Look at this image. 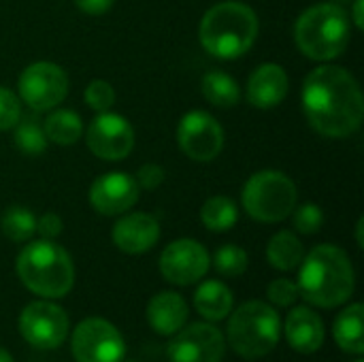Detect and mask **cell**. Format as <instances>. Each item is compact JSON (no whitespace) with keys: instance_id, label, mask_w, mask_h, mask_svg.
Listing matches in <instances>:
<instances>
[{"instance_id":"d590c367","label":"cell","mask_w":364,"mask_h":362,"mask_svg":"<svg viewBox=\"0 0 364 362\" xmlns=\"http://www.w3.org/2000/svg\"><path fill=\"white\" fill-rule=\"evenodd\" d=\"M363 6H364V0H354V23H356V28H358V30H363L364 28Z\"/></svg>"},{"instance_id":"603a6c76","label":"cell","mask_w":364,"mask_h":362,"mask_svg":"<svg viewBox=\"0 0 364 362\" xmlns=\"http://www.w3.org/2000/svg\"><path fill=\"white\" fill-rule=\"evenodd\" d=\"M203 96L218 109H232L241 100V87L230 75L211 70L203 77Z\"/></svg>"},{"instance_id":"4fadbf2b","label":"cell","mask_w":364,"mask_h":362,"mask_svg":"<svg viewBox=\"0 0 364 362\" xmlns=\"http://www.w3.org/2000/svg\"><path fill=\"white\" fill-rule=\"evenodd\" d=\"M209 265V252L194 239H177L168 243L160 256V273L175 286H190L200 282L207 275Z\"/></svg>"},{"instance_id":"30bf717a","label":"cell","mask_w":364,"mask_h":362,"mask_svg":"<svg viewBox=\"0 0 364 362\" xmlns=\"http://www.w3.org/2000/svg\"><path fill=\"white\" fill-rule=\"evenodd\" d=\"M19 335L36 350H55L68 335V316L55 303L34 301L19 314Z\"/></svg>"},{"instance_id":"7a4b0ae2","label":"cell","mask_w":364,"mask_h":362,"mask_svg":"<svg viewBox=\"0 0 364 362\" xmlns=\"http://www.w3.org/2000/svg\"><path fill=\"white\" fill-rule=\"evenodd\" d=\"M299 294L322 309H333L354 294V267L348 254L337 245H318L301 260Z\"/></svg>"},{"instance_id":"5b68a950","label":"cell","mask_w":364,"mask_h":362,"mask_svg":"<svg viewBox=\"0 0 364 362\" xmlns=\"http://www.w3.org/2000/svg\"><path fill=\"white\" fill-rule=\"evenodd\" d=\"M352 36L348 13L339 4L322 2L307 9L294 26V41L299 49L318 62H331L339 58Z\"/></svg>"},{"instance_id":"1f68e13d","label":"cell","mask_w":364,"mask_h":362,"mask_svg":"<svg viewBox=\"0 0 364 362\" xmlns=\"http://www.w3.org/2000/svg\"><path fill=\"white\" fill-rule=\"evenodd\" d=\"M21 119V102L19 98L0 85V130L15 128V124Z\"/></svg>"},{"instance_id":"484cf974","label":"cell","mask_w":364,"mask_h":362,"mask_svg":"<svg viewBox=\"0 0 364 362\" xmlns=\"http://www.w3.org/2000/svg\"><path fill=\"white\" fill-rule=\"evenodd\" d=\"M0 228L2 235L15 243H23L30 241L36 233V218L30 209L21 207V205H13L9 207L2 218H0Z\"/></svg>"},{"instance_id":"83f0119b","label":"cell","mask_w":364,"mask_h":362,"mask_svg":"<svg viewBox=\"0 0 364 362\" xmlns=\"http://www.w3.org/2000/svg\"><path fill=\"white\" fill-rule=\"evenodd\" d=\"M247 252L239 245H222L213 256V267L226 277H239L247 271Z\"/></svg>"},{"instance_id":"e575fe53","label":"cell","mask_w":364,"mask_h":362,"mask_svg":"<svg viewBox=\"0 0 364 362\" xmlns=\"http://www.w3.org/2000/svg\"><path fill=\"white\" fill-rule=\"evenodd\" d=\"M115 0H75V4L87 15H102L113 6Z\"/></svg>"},{"instance_id":"f1b7e54d","label":"cell","mask_w":364,"mask_h":362,"mask_svg":"<svg viewBox=\"0 0 364 362\" xmlns=\"http://www.w3.org/2000/svg\"><path fill=\"white\" fill-rule=\"evenodd\" d=\"M294 228L303 235H316L324 224V211L316 203H305L301 207H294L292 211Z\"/></svg>"},{"instance_id":"e0dca14e","label":"cell","mask_w":364,"mask_h":362,"mask_svg":"<svg viewBox=\"0 0 364 362\" xmlns=\"http://www.w3.org/2000/svg\"><path fill=\"white\" fill-rule=\"evenodd\" d=\"M290 81L279 64H260L247 81V100L256 109H273L288 94Z\"/></svg>"},{"instance_id":"52a82bcc","label":"cell","mask_w":364,"mask_h":362,"mask_svg":"<svg viewBox=\"0 0 364 362\" xmlns=\"http://www.w3.org/2000/svg\"><path fill=\"white\" fill-rule=\"evenodd\" d=\"M299 201L294 181L282 171H258L254 173L241 192V203L250 218L264 224H275L286 220Z\"/></svg>"},{"instance_id":"ab89813d","label":"cell","mask_w":364,"mask_h":362,"mask_svg":"<svg viewBox=\"0 0 364 362\" xmlns=\"http://www.w3.org/2000/svg\"><path fill=\"white\" fill-rule=\"evenodd\" d=\"M356 362H363V361H356Z\"/></svg>"},{"instance_id":"9a60e30c","label":"cell","mask_w":364,"mask_h":362,"mask_svg":"<svg viewBox=\"0 0 364 362\" xmlns=\"http://www.w3.org/2000/svg\"><path fill=\"white\" fill-rule=\"evenodd\" d=\"M141 188L132 175L113 171L100 175L90 188V205L102 215H119L136 205Z\"/></svg>"},{"instance_id":"74e56055","label":"cell","mask_w":364,"mask_h":362,"mask_svg":"<svg viewBox=\"0 0 364 362\" xmlns=\"http://www.w3.org/2000/svg\"><path fill=\"white\" fill-rule=\"evenodd\" d=\"M0 362H13V356L6 350H2V348H0Z\"/></svg>"},{"instance_id":"d6a6232c","label":"cell","mask_w":364,"mask_h":362,"mask_svg":"<svg viewBox=\"0 0 364 362\" xmlns=\"http://www.w3.org/2000/svg\"><path fill=\"white\" fill-rule=\"evenodd\" d=\"M136 183L139 188L143 190H156L162 181H164V169L158 166V164H143L139 171H136Z\"/></svg>"},{"instance_id":"6da1fadb","label":"cell","mask_w":364,"mask_h":362,"mask_svg":"<svg viewBox=\"0 0 364 362\" xmlns=\"http://www.w3.org/2000/svg\"><path fill=\"white\" fill-rule=\"evenodd\" d=\"M303 109L314 130L343 139L363 124L364 98L354 75L335 64L314 68L303 83Z\"/></svg>"},{"instance_id":"44dd1931","label":"cell","mask_w":364,"mask_h":362,"mask_svg":"<svg viewBox=\"0 0 364 362\" xmlns=\"http://www.w3.org/2000/svg\"><path fill=\"white\" fill-rule=\"evenodd\" d=\"M364 307L363 303L348 305L333 324V335L337 346L354 356L364 354V335H363Z\"/></svg>"},{"instance_id":"2e32d148","label":"cell","mask_w":364,"mask_h":362,"mask_svg":"<svg viewBox=\"0 0 364 362\" xmlns=\"http://www.w3.org/2000/svg\"><path fill=\"white\" fill-rule=\"evenodd\" d=\"M160 239V224L151 213H128L113 226V243L124 254L149 252Z\"/></svg>"},{"instance_id":"836d02e7","label":"cell","mask_w":364,"mask_h":362,"mask_svg":"<svg viewBox=\"0 0 364 362\" xmlns=\"http://www.w3.org/2000/svg\"><path fill=\"white\" fill-rule=\"evenodd\" d=\"M36 233L43 237V239H55L60 233H62V220L58 213H43L38 220H36Z\"/></svg>"},{"instance_id":"ffe728a7","label":"cell","mask_w":364,"mask_h":362,"mask_svg":"<svg viewBox=\"0 0 364 362\" xmlns=\"http://www.w3.org/2000/svg\"><path fill=\"white\" fill-rule=\"evenodd\" d=\"M194 309L209 322H220L232 312V292L218 280L203 282L194 292Z\"/></svg>"},{"instance_id":"d6986e66","label":"cell","mask_w":364,"mask_h":362,"mask_svg":"<svg viewBox=\"0 0 364 362\" xmlns=\"http://www.w3.org/2000/svg\"><path fill=\"white\" fill-rule=\"evenodd\" d=\"M147 322L158 335H175L188 322V305L177 292H160L147 305Z\"/></svg>"},{"instance_id":"8992f818","label":"cell","mask_w":364,"mask_h":362,"mask_svg":"<svg viewBox=\"0 0 364 362\" xmlns=\"http://www.w3.org/2000/svg\"><path fill=\"white\" fill-rule=\"evenodd\" d=\"M228 346L245 361H258L275 350L282 337L277 312L262 301H247L228 320Z\"/></svg>"},{"instance_id":"d4e9b609","label":"cell","mask_w":364,"mask_h":362,"mask_svg":"<svg viewBox=\"0 0 364 362\" xmlns=\"http://www.w3.org/2000/svg\"><path fill=\"white\" fill-rule=\"evenodd\" d=\"M200 220L207 230L226 233L237 224L239 209H237L235 201L228 196H211L205 201V205L200 209Z\"/></svg>"},{"instance_id":"8d00e7d4","label":"cell","mask_w":364,"mask_h":362,"mask_svg":"<svg viewBox=\"0 0 364 362\" xmlns=\"http://www.w3.org/2000/svg\"><path fill=\"white\" fill-rule=\"evenodd\" d=\"M363 226H364V220L360 218L358 220V226H356V241H358V247H363L364 241H363Z\"/></svg>"},{"instance_id":"3957f363","label":"cell","mask_w":364,"mask_h":362,"mask_svg":"<svg viewBox=\"0 0 364 362\" xmlns=\"http://www.w3.org/2000/svg\"><path fill=\"white\" fill-rule=\"evenodd\" d=\"M258 36V17L252 6L226 0L211 6L200 21L203 49L220 60H237L252 49Z\"/></svg>"},{"instance_id":"4316f807","label":"cell","mask_w":364,"mask_h":362,"mask_svg":"<svg viewBox=\"0 0 364 362\" xmlns=\"http://www.w3.org/2000/svg\"><path fill=\"white\" fill-rule=\"evenodd\" d=\"M47 143L45 130L34 117H26L15 124V145L19 151L28 156H41L47 149Z\"/></svg>"},{"instance_id":"ac0fdd59","label":"cell","mask_w":364,"mask_h":362,"mask_svg":"<svg viewBox=\"0 0 364 362\" xmlns=\"http://www.w3.org/2000/svg\"><path fill=\"white\" fill-rule=\"evenodd\" d=\"M324 322L309 307H294L286 318V339L292 350L314 354L324 346Z\"/></svg>"},{"instance_id":"277c9868","label":"cell","mask_w":364,"mask_h":362,"mask_svg":"<svg viewBox=\"0 0 364 362\" xmlns=\"http://www.w3.org/2000/svg\"><path fill=\"white\" fill-rule=\"evenodd\" d=\"M21 284L43 299H62L75 284V267L64 247L51 239L30 241L17 256Z\"/></svg>"},{"instance_id":"cb8c5ba5","label":"cell","mask_w":364,"mask_h":362,"mask_svg":"<svg viewBox=\"0 0 364 362\" xmlns=\"http://www.w3.org/2000/svg\"><path fill=\"white\" fill-rule=\"evenodd\" d=\"M47 141L55 145H73L83 134V122L81 117L70 109H58L49 113V117L43 124Z\"/></svg>"},{"instance_id":"5bb4252c","label":"cell","mask_w":364,"mask_h":362,"mask_svg":"<svg viewBox=\"0 0 364 362\" xmlns=\"http://www.w3.org/2000/svg\"><path fill=\"white\" fill-rule=\"evenodd\" d=\"M85 141L94 156H98L100 160L115 162V160H124L132 151L134 130L126 117L105 111L92 119L85 132Z\"/></svg>"},{"instance_id":"f546056e","label":"cell","mask_w":364,"mask_h":362,"mask_svg":"<svg viewBox=\"0 0 364 362\" xmlns=\"http://www.w3.org/2000/svg\"><path fill=\"white\" fill-rule=\"evenodd\" d=\"M85 105L98 113H105L109 111L113 105H115V90L109 81H102V79H94L90 81V85L85 87Z\"/></svg>"},{"instance_id":"4dcf8cb0","label":"cell","mask_w":364,"mask_h":362,"mask_svg":"<svg viewBox=\"0 0 364 362\" xmlns=\"http://www.w3.org/2000/svg\"><path fill=\"white\" fill-rule=\"evenodd\" d=\"M267 297L277 307H292L301 294H299V286L292 280L282 277V280H275V282L269 284Z\"/></svg>"},{"instance_id":"9c48e42d","label":"cell","mask_w":364,"mask_h":362,"mask_svg":"<svg viewBox=\"0 0 364 362\" xmlns=\"http://www.w3.org/2000/svg\"><path fill=\"white\" fill-rule=\"evenodd\" d=\"M70 350L77 362H122L126 356V341L111 322L87 318L77 324Z\"/></svg>"},{"instance_id":"f35d334b","label":"cell","mask_w":364,"mask_h":362,"mask_svg":"<svg viewBox=\"0 0 364 362\" xmlns=\"http://www.w3.org/2000/svg\"><path fill=\"white\" fill-rule=\"evenodd\" d=\"M122 362H124V361H122ZM126 362H134V361H126Z\"/></svg>"},{"instance_id":"7402d4cb","label":"cell","mask_w":364,"mask_h":362,"mask_svg":"<svg viewBox=\"0 0 364 362\" xmlns=\"http://www.w3.org/2000/svg\"><path fill=\"white\" fill-rule=\"evenodd\" d=\"M303 256H305L303 243L290 230H279L277 235L271 237V241L267 245V258H269L271 267L277 269V271H294V269H299Z\"/></svg>"},{"instance_id":"7c38bea8","label":"cell","mask_w":364,"mask_h":362,"mask_svg":"<svg viewBox=\"0 0 364 362\" xmlns=\"http://www.w3.org/2000/svg\"><path fill=\"white\" fill-rule=\"evenodd\" d=\"M226 337L209 322L179 329L166 348L168 362H222Z\"/></svg>"},{"instance_id":"ba28073f","label":"cell","mask_w":364,"mask_h":362,"mask_svg":"<svg viewBox=\"0 0 364 362\" xmlns=\"http://www.w3.org/2000/svg\"><path fill=\"white\" fill-rule=\"evenodd\" d=\"M19 98L32 111H51L68 94V77L62 66L53 62H34L26 66L17 79Z\"/></svg>"},{"instance_id":"8fae6325","label":"cell","mask_w":364,"mask_h":362,"mask_svg":"<svg viewBox=\"0 0 364 362\" xmlns=\"http://www.w3.org/2000/svg\"><path fill=\"white\" fill-rule=\"evenodd\" d=\"M177 143L188 158L211 162L224 147V130L211 113L190 111L177 126Z\"/></svg>"}]
</instances>
